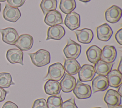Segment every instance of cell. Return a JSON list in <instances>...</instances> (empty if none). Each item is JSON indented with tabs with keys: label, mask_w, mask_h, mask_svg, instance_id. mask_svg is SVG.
Here are the masks:
<instances>
[{
	"label": "cell",
	"mask_w": 122,
	"mask_h": 108,
	"mask_svg": "<svg viewBox=\"0 0 122 108\" xmlns=\"http://www.w3.org/2000/svg\"><path fill=\"white\" fill-rule=\"evenodd\" d=\"M28 55L33 64L37 67L44 66L50 62V53L44 49H40L33 53H29Z\"/></svg>",
	"instance_id": "6da1fadb"
},
{
	"label": "cell",
	"mask_w": 122,
	"mask_h": 108,
	"mask_svg": "<svg viewBox=\"0 0 122 108\" xmlns=\"http://www.w3.org/2000/svg\"><path fill=\"white\" fill-rule=\"evenodd\" d=\"M64 73L65 69L63 66L60 63H56L49 67L47 74L44 80L59 81L63 78Z\"/></svg>",
	"instance_id": "7a4b0ae2"
},
{
	"label": "cell",
	"mask_w": 122,
	"mask_h": 108,
	"mask_svg": "<svg viewBox=\"0 0 122 108\" xmlns=\"http://www.w3.org/2000/svg\"><path fill=\"white\" fill-rule=\"evenodd\" d=\"M80 45L71 39H68L67 44L63 49V53L67 58L77 59L81 52Z\"/></svg>",
	"instance_id": "3957f363"
},
{
	"label": "cell",
	"mask_w": 122,
	"mask_h": 108,
	"mask_svg": "<svg viewBox=\"0 0 122 108\" xmlns=\"http://www.w3.org/2000/svg\"><path fill=\"white\" fill-rule=\"evenodd\" d=\"M73 92L78 99H82L89 98L92 95V91L89 85L84 84L78 80L73 90Z\"/></svg>",
	"instance_id": "277c9868"
},
{
	"label": "cell",
	"mask_w": 122,
	"mask_h": 108,
	"mask_svg": "<svg viewBox=\"0 0 122 108\" xmlns=\"http://www.w3.org/2000/svg\"><path fill=\"white\" fill-rule=\"evenodd\" d=\"M104 100L108 108H114L121 104V97L116 90L109 89L104 95Z\"/></svg>",
	"instance_id": "5b68a950"
},
{
	"label": "cell",
	"mask_w": 122,
	"mask_h": 108,
	"mask_svg": "<svg viewBox=\"0 0 122 108\" xmlns=\"http://www.w3.org/2000/svg\"><path fill=\"white\" fill-rule=\"evenodd\" d=\"M78 73L80 81L82 82L91 81L95 74L94 66L90 64L83 65Z\"/></svg>",
	"instance_id": "8992f818"
},
{
	"label": "cell",
	"mask_w": 122,
	"mask_h": 108,
	"mask_svg": "<svg viewBox=\"0 0 122 108\" xmlns=\"http://www.w3.org/2000/svg\"><path fill=\"white\" fill-rule=\"evenodd\" d=\"M2 14L4 19L12 23L17 21L21 17V12L18 8L11 7L8 4L5 5Z\"/></svg>",
	"instance_id": "52a82bcc"
},
{
	"label": "cell",
	"mask_w": 122,
	"mask_h": 108,
	"mask_svg": "<svg viewBox=\"0 0 122 108\" xmlns=\"http://www.w3.org/2000/svg\"><path fill=\"white\" fill-rule=\"evenodd\" d=\"M33 44V38L29 34H22L19 36L15 44V45L22 51L30 50Z\"/></svg>",
	"instance_id": "ba28073f"
},
{
	"label": "cell",
	"mask_w": 122,
	"mask_h": 108,
	"mask_svg": "<svg viewBox=\"0 0 122 108\" xmlns=\"http://www.w3.org/2000/svg\"><path fill=\"white\" fill-rule=\"evenodd\" d=\"M0 32L2 35V41L4 43L11 45H15L19 36L15 29L12 27L0 28Z\"/></svg>",
	"instance_id": "9c48e42d"
},
{
	"label": "cell",
	"mask_w": 122,
	"mask_h": 108,
	"mask_svg": "<svg viewBox=\"0 0 122 108\" xmlns=\"http://www.w3.org/2000/svg\"><path fill=\"white\" fill-rule=\"evenodd\" d=\"M122 9L115 5H113L107 9L105 12V19L110 23L118 22L122 17Z\"/></svg>",
	"instance_id": "30bf717a"
},
{
	"label": "cell",
	"mask_w": 122,
	"mask_h": 108,
	"mask_svg": "<svg viewBox=\"0 0 122 108\" xmlns=\"http://www.w3.org/2000/svg\"><path fill=\"white\" fill-rule=\"evenodd\" d=\"M64 24L71 30L78 28L80 26L79 14L73 11L67 14L65 18Z\"/></svg>",
	"instance_id": "8fae6325"
},
{
	"label": "cell",
	"mask_w": 122,
	"mask_h": 108,
	"mask_svg": "<svg viewBox=\"0 0 122 108\" xmlns=\"http://www.w3.org/2000/svg\"><path fill=\"white\" fill-rule=\"evenodd\" d=\"M76 83V79L73 76L65 73L60 84L62 91L65 93H69L73 90Z\"/></svg>",
	"instance_id": "7c38bea8"
},
{
	"label": "cell",
	"mask_w": 122,
	"mask_h": 108,
	"mask_svg": "<svg viewBox=\"0 0 122 108\" xmlns=\"http://www.w3.org/2000/svg\"><path fill=\"white\" fill-rule=\"evenodd\" d=\"M44 22L50 26L62 24L63 20L61 13L57 10H51L48 12L45 16Z\"/></svg>",
	"instance_id": "4fadbf2b"
},
{
	"label": "cell",
	"mask_w": 122,
	"mask_h": 108,
	"mask_svg": "<svg viewBox=\"0 0 122 108\" xmlns=\"http://www.w3.org/2000/svg\"><path fill=\"white\" fill-rule=\"evenodd\" d=\"M109 87L106 77L99 75L94 78L92 81V88L93 93L105 90Z\"/></svg>",
	"instance_id": "5bb4252c"
},
{
	"label": "cell",
	"mask_w": 122,
	"mask_h": 108,
	"mask_svg": "<svg viewBox=\"0 0 122 108\" xmlns=\"http://www.w3.org/2000/svg\"><path fill=\"white\" fill-rule=\"evenodd\" d=\"M65 31L64 27L61 25H54L49 27L47 31L46 40L54 39L59 40L65 35Z\"/></svg>",
	"instance_id": "9a60e30c"
},
{
	"label": "cell",
	"mask_w": 122,
	"mask_h": 108,
	"mask_svg": "<svg viewBox=\"0 0 122 108\" xmlns=\"http://www.w3.org/2000/svg\"><path fill=\"white\" fill-rule=\"evenodd\" d=\"M7 60L11 63H20L23 65V53L22 51L18 49L13 48L9 49L6 53Z\"/></svg>",
	"instance_id": "2e32d148"
},
{
	"label": "cell",
	"mask_w": 122,
	"mask_h": 108,
	"mask_svg": "<svg viewBox=\"0 0 122 108\" xmlns=\"http://www.w3.org/2000/svg\"><path fill=\"white\" fill-rule=\"evenodd\" d=\"M96 33L99 40L106 42L111 38L113 34V31L108 24L104 23L97 27Z\"/></svg>",
	"instance_id": "e0dca14e"
},
{
	"label": "cell",
	"mask_w": 122,
	"mask_h": 108,
	"mask_svg": "<svg viewBox=\"0 0 122 108\" xmlns=\"http://www.w3.org/2000/svg\"><path fill=\"white\" fill-rule=\"evenodd\" d=\"M117 55L115 48L112 45H105L102 51L101 60L107 63H113Z\"/></svg>",
	"instance_id": "ac0fdd59"
},
{
	"label": "cell",
	"mask_w": 122,
	"mask_h": 108,
	"mask_svg": "<svg viewBox=\"0 0 122 108\" xmlns=\"http://www.w3.org/2000/svg\"><path fill=\"white\" fill-rule=\"evenodd\" d=\"M78 41L82 44H89L93 37L92 31L88 28H83L81 30H76L74 31Z\"/></svg>",
	"instance_id": "d6986e66"
},
{
	"label": "cell",
	"mask_w": 122,
	"mask_h": 108,
	"mask_svg": "<svg viewBox=\"0 0 122 108\" xmlns=\"http://www.w3.org/2000/svg\"><path fill=\"white\" fill-rule=\"evenodd\" d=\"M113 65V63H107L100 60L94 64L95 72L98 75L106 76L111 71Z\"/></svg>",
	"instance_id": "ffe728a7"
},
{
	"label": "cell",
	"mask_w": 122,
	"mask_h": 108,
	"mask_svg": "<svg viewBox=\"0 0 122 108\" xmlns=\"http://www.w3.org/2000/svg\"><path fill=\"white\" fill-rule=\"evenodd\" d=\"M107 75L109 86L117 88L122 83V74L118 70L111 71Z\"/></svg>",
	"instance_id": "44dd1931"
},
{
	"label": "cell",
	"mask_w": 122,
	"mask_h": 108,
	"mask_svg": "<svg viewBox=\"0 0 122 108\" xmlns=\"http://www.w3.org/2000/svg\"><path fill=\"white\" fill-rule=\"evenodd\" d=\"M63 67L67 73L73 75L78 72L81 66L75 59L68 58L65 60Z\"/></svg>",
	"instance_id": "7402d4cb"
},
{
	"label": "cell",
	"mask_w": 122,
	"mask_h": 108,
	"mask_svg": "<svg viewBox=\"0 0 122 108\" xmlns=\"http://www.w3.org/2000/svg\"><path fill=\"white\" fill-rule=\"evenodd\" d=\"M44 91L49 95L55 96L60 94L61 90L60 84L59 81L49 80L44 85Z\"/></svg>",
	"instance_id": "603a6c76"
},
{
	"label": "cell",
	"mask_w": 122,
	"mask_h": 108,
	"mask_svg": "<svg viewBox=\"0 0 122 108\" xmlns=\"http://www.w3.org/2000/svg\"><path fill=\"white\" fill-rule=\"evenodd\" d=\"M101 49L95 45L90 46L86 52L88 61L93 64L101 60Z\"/></svg>",
	"instance_id": "cb8c5ba5"
},
{
	"label": "cell",
	"mask_w": 122,
	"mask_h": 108,
	"mask_svg": "<svg viewBox=\"0 0 122 108\" xmlns=\"http://www.w3.org/2000/svg\"><path fill=\"white\" fill-rule=\"evenodd\" d=\"M76 3L75 0H61L60 9L65 14H68L75 9Z\"/></svg>",
	"instance_id": "d4e9b609"
},
{
	"label": "cell",
	"mask_w": 122,
	"mask_h": 108,
	"mask_svg": "<svg viewBox=\"0 0 122 108\" xmlns=\"http://www.w3.org/2000/svg\"><path fill=\"white\" fill-rule=\"evenodd\" d=\"M57 6V0H42L40 4V8L44 15L50 11L55 10Z\"/></svg>",
	"instance_id": "484cf974"
},
{
	"label": "cell",
	"mask_w": 122,
	"mask_h": 108,
	"mask_svg": "<svg viewBox=\"0 0 122 108\" xmlns=\"http://www.w3.org/2000/svg\"><path fill=\"white\" fill-rule=\"evenodd\" d=\"M47 104L48 108H61L63 102L61 96H51L48 98Z\"/></svg>",
	"instance_id": "4316f807"
},
{
	"label": "cell",
	"mask_w": 122,
	"mask_h": 108,
	"mask_svg": "<svg viewBox=\"0 0 122 108\" xmlns=\"http://www.w3.org/2000/svg\"><path fill=\"white\" fill-rule=\"evenodd\" d=\"M12 77L10 73L8 72L0 73V87L8 88L10 85H14Z\"/></svg>",
	"instance_id": "83f0119b"
},
{
	"label": "cell",
	"mask_w": 122,
	"mask_h": 108,
	"mask_svg": "<svg viewBox=\"0 0 122 108\" xmlns=\"http://www.w3.org/2000/svg\"><path fill=\"white\" fill-rule=\"evenodd\" d=\"M32 108H48L44 99H39L34 101Z\"/></svg>",
	"instance_id": "f1b7e54d"
},
{
	"label": "cell",
	"mask_w": 122,
	"mask_h": 108,
	"mask_svg": "<svg viewBox=\"0 0 122 108\" xmlns=\"http://www.w3.org/2000/svg\"><path fill=\"white\" fill-rule=\"evenodd\" d=\"M61 108H78L75 102V99L74 98L62 102Z\"/></svg>",
	"instance_id": "f546056e"
},
{
	"label": "cell",
	"mask_w": 122,
	"mask_h": 108,
	"mask_svg": "<svg viewBox=\"0 0 122 108\" xmlns=\"http://www.w3.org/2000/svg\"><path fill=\"white\" fill-rule=\"evenodd\" d=\"M8 4L10 6L18 8L22 6L26 0H6Z\"/></svg>",
	"instance_id": "4dcf8cb0"
},
{
	"label": "cell",
	"mask_w": 122,
	"mask_h": 108,
	"mask_svg": "<svg viewBox=\"0 0 122 108\" xmlns=\"http://www.w3.org/2000/svg\"><path fill=\"white\" fill-rule=\"evenodd\" d=\"M115 38L116 41L120 45H122V28L120 29L115 35Z\"/></svg>",
	"instance_id": "1f68e13d"
},
{
	"label": "cell",
	"mask_w": 122,
	"mask_h": 108,
	"mask_svg": "<svg viewBox=\"0 0 122 108\" xmlns=\"http://www.w3.org/2000/svg\"><path fill=\"white\" fill-rule=\"evenodd\" d=\"M2 108H18V107L14 103L8 101L3 104Z\"/></svg>",
	"instance_id": "d6a6232c"
},
{
	"label": "cell",
	"mask_w": 122,
	"mask_h": 108,
	"mask_svg": "<svg viewBox=\"0 0 122 108\" xmlns=\"http://www.w3.org/2000/svg\"><path fill=\"white\" fill-rule=\"evenodd\" d=\"M7 92H8L2 88L0 87V102L4 100Z\"/></svg>",
	"instance_id": "836d02e7"
},
{
	"label": "cell",
	"mask_w": 122,
	"mask_h": 108,
	"mask_svg": "<svg viewBox=\"0 0 122 108\" xmlns=\"http://www.w3.org/2000/svg\"><path fill=\"white\" fill-rule=\"evenodd\" d=\"M118 71L122 73V57H121L120 63H119V65L118 67Z\"/></svg>",
	"instance_id": "e575fe53"
},
{
	"label": "cell",
	"mask_w": 122,
	"mask_h": 108,
	"mask_svg": "<svg viewBox=\"0 0 122 108\" xmlns=\"http://www.w3.org/2000/svg\"><path fill=\"white\" fill-rule=\"evenodd\" d=\"M118 88V89L117 92L120 95V96L122 97V84H121Z\"/></svg>",
	"instance_id": "d590c367"
},
{
	"label": "cell",
	"mask_w": 122,
	"mask_h": 108,
	"mask_svg": "<svg viewBox=\"0 0 122 108\" xmlns=\"http://www.w3.org/2000/svg\"><path fill=\"white\" fill-rule=\"evenodd\" d=\"M79 0L83 2H88L90 1L91 0Z\"/></svg>",
	"instance_id": "8d00e7d4"
},
{
	"label": "cell",
	"mask_w": 122,
	"mask_h": 108,
	"mask_svg": "<svg viewBox=\"0 0 122 108\" xmlns=\"http://www.w3.org/2000/svg\"><path fill=\"white\" fill-rule=\"evenodd\" d=\"M114 108H122V106L120 105H119V106H117V107H116Z\"/></svg>",
	"instance_id": "74e56055"
},
{
	"label": "cell",
	"mask_w": 122,
	"mask_h": 108,
	"mask_svg": "<svg viewBox=\"0 0 122 108\" xmlns=\"http://www.w3.org/2000/svg\"><path fill=\"white\" fill-rule=\"evenodd\" d=\"M1 3H0V13L1 11Z\"/></svg>",
	"instance_id": "f35d334b"
},
{
	"label": "cell",
	"mask_w": 122,
	"mask_h": 108,
	"mask_svg": "<svg viewBox=\"0 0 122 108\" xmlns=\"http://www.w3.org/2000/svg\"><path fill=\"white\" fill-rule=\"evenodd\" d=\"M6 0H0V2H4Z\"/></svg>",
	"instance_id": "ab89813d"
},
{
	"label": "cell",
	"mask_w": 122,
	"mask_h": 108,
	"mask_svg": "<svg viewBox=\"0 0 122 108\" xmlns=\"http://www.w3.org/2000/svg\"><path fill=\"white\" fill-rule=\"evenodd\" d=\"M102 108L101 107H95V108Z\"/></svg>",
	"instance_id": "60d3db41"
}]
</instances>
